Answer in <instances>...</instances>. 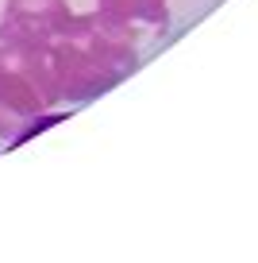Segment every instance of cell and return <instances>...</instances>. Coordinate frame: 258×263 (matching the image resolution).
<instances>
[{
  "mask_svg": "<svg viewBox=\"0 0 258 263\" xmlns=\"http://www.w3.org/2000/svg\"><path fill=\"white\" fill-rule=\"evenodd\" d=\"M47 58L62 105H85L131 78L139 66V35L100 12H89L73 16L47 43Z\"/></svg>",
  "mask_w": 258,
  "mask_h": 263,
  "instance_id": "6da1fadb",
  "label": "cell"
},
{
  "mask_svg": "<svg viewBox=\"0 0 258 263\" xmlns=\"http://www.w3.org/2000/svg\"><path fill=\"white\" fill-rule=\"evenodd\" d=\"M54 74H50L47 47L0 39V136L8 143L31 136L42 124H54L62 116Z\"/></svg>",
  "mask_w": 258,
  "mask_h": 263,
  "instance_id": "7a4b0ae2",
  "label": "cell"
},
{
  "mask_svg": "<svg viewBox=\"0 0 258 263\" xmlns=\"http://www.w3.org/2000/svg\"><path fill=\"white\" fill-rule=\"evenodd\" d=\"M70 20L73 12L66 0H8L0 16V39L47 47Z\"/></svg>",
  "mask_w": 258,
  "mask_h": 263,
  "instance_id": "3957f363",
  "label": "cell"
},
{
  "mask_svg": "<svg viewBox=\"0 0 258 263\" xmlns=\"http://www.w3.org/2000/svg\"><path fill=\"white\" fill-rule=\"evenodd\" d=\"M97 12L127 27L131 35H158L169 24V0H97Z\"/></svg>",
  "mask_w": 258,
  "mask_h": 263,
  "instance_id": "277c9868",
  "label": "cell"
}]
</instances>
